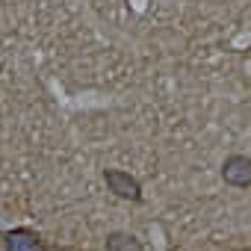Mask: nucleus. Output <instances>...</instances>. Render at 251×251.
<instances>
[{
  "label": "nucleus",
  "instance_id": "nucleus-1",
  "mask_svg": "<svg viewBox=\"0 0 251 251\" xmlns=\"http://www.w3.org/2000/svg\"><path fill=\"white\" fill-rule=\"evenodd\" d=\"M103 183H106V189H109L115 198H121V201H133V204L142 201V183H139L130 172L103 169Z\"/></svg>",
  "mask_w": 251,
  "mask_h": 251
},
{
  "label": "nucleus",
  "instance_id": "nucleus-2",
  "mask_svg": "<svg viewBox=\"0 0 251 251\" xmlns=\"http://www.w3.org/2000/svg\"><path fill=\"white\" fill-rule=\"evenodd\" d=\"M222 180H225L227 186L248 189V186H251V157H245V154H230V157H225V163H222Z\"/></svg>",
  "mask_w": 251,
  "mask_h": 251
},
{
  "label": "nucleus",
  "instance_id": "nucleus-3",
  "mask_svg": "<svg viewBox=\"0 0 251 251\" xmlns=\"http://www.w3.org/2000/svg\"><path fill=\"white\" fill-rule=\"evenodd\" d=\"M106 251H145V248L133 233L112 230V233H106Z\"/></svg>",
  "mask_w": 251,
  "mask_h": 251
}]
</instances>
